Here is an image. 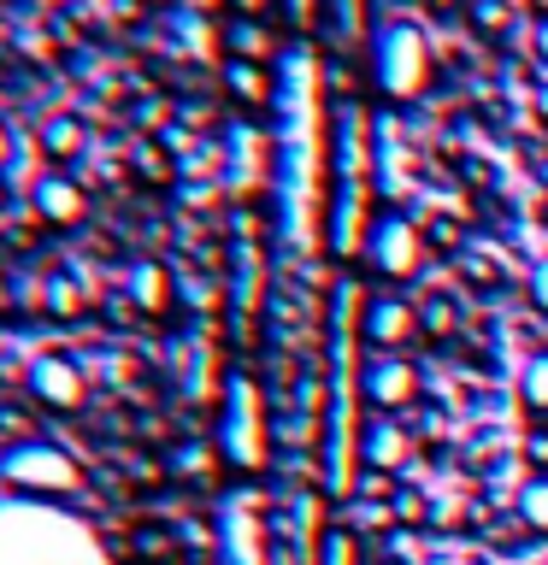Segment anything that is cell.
<instances>
[{"mask_svg":"<svg viewBox=\"0 0 548 565\" xmlns=\"http://www.w3.org/2000/svg\"><path fill=\"white\" fill-rule=\"evenodd\" d=\"M325 7H330V30H336V35H354V30H360V0H325Z\"/></svg>","mask_w":548,"mask_h":565,"instance_id":"20","label":"cell"},{"mask_svg":"<svg viewBox=\"0 0 548 565\" xmlns=\"http://www.w3.org/2000/svg\"><path fill=\"white\" fill-rule=\"evenodd\" d=\"M413 330H419V324H413V307H401V300H371V307H366V324H360V342L396 353Z\"/></svg>","mask_w":548,"mask_h":565,"instance_id":"11","label":"cell"},{"mask_svg":"<svg viewBox=\"0 0 548 565\" xmlns=\"http://www.w3.org/2000/svg\"><path fill=\"white\" fill-rule=\"evenodd\" d=\"M7 159H12V136L0 130V166H7Z\"/></svg>","mask_w":548,"mask_h":565,"instance_id":"26","label":"cell"},{"mask_svg":"<svg viewBox=\"0 0 548 565\" xmlns=\"http://www.w3.org/2000/svg\"><path fill=\"white\" fill-rule=\"evenodd\" d=\"M519 388H525V401L537 406V413H548V353H537V360H525V371H519Z\"/></svg>","mask_w":548,"mask_h":565,"instance_id":"17","label":"cell"},{"mask_svg":"<svg viewBox=\"0 0 548 565\" xmlns=\"http://www.w3.org/2000/svg\"><path fill=\"white\" fill-rule=\"evenodd\" d=\"M230 83H236V88H242V95H260V88H265V83H260V77H254V71H247V65H236V71H230Z\"/></svg>","mask_w":548,"mask_h":565,"instance_id":"24","label":"cell"},{"mask_svg":"<svg viewBox=\"0 0 548 565\" xmlns=\"http://www.w3.org/2000/svg\"><path fill=\"white\" fill-rule=\"evenodd\" d=\"M530 300L548 307V259H537V271H530Z\"/></svg>","mask_w":548,"mask_h":565,"instance_id":"23","label":"cell"},{"mask_svg":"<svg viewBox=\"0 0 548 565\" xmlns=\"http://www.w3.org/2000/svg\"><path fill=\"white\" fill-rule=\"evenodd\" d=\"M0 565H106L77 519L42 507H0Z\"/></svg>","mask_w":548,"mask_h":565,"instance_id":"4","label":"cell"},{"mask_svg":"<svg viewBox=\"0 0 548 565\" xmlns=\"http://www.w3.org/2000/svg\"><path fill=\"white\" fill-rule=\"evenodd\" d=\"M130 282H136V300H141V307H166V277H159L154 265H141Z\"/></svg>","mask_w":548,"mask_h":565,"instance_id":"19","label":"cell"},{"mask_svg":"<svg viewBox=\"0 0 548 565\" xmlns=\"http://www.w3.org/2000/svg\"><path fill=\"white\" fill-rule=\"evenodd\" d=\"M0 171H7L12 177V183H24V189H35V183H42V148H35V141H12V159H7V166H0Z\"/></svg>","mask_w":548,"mask_h":565,"instance_id":"15","label":"cell"},{"mask_svg":"<svg viewBox=\"0 0 548 565\" xmlns=\"http://www.w3.org/2000/svg\"><path fill=\"white\" fill-rule=\"evenodd\" d=\"M30 388H35V401H48V406H60V413H71V406H83V371L65 360V353H42V360L30 365Z\"/></svg>","mask_w":548,"mask_h":565,"instance_id":"9","label":"cell"},{"mask_svg":"<svg viewBox=\"0 0 548 565\" xmlns=\"http://www.w3.org/2000/svg\"><path fill=\"white\" fill-rule=\"evenodd\" d=\"M330 212L325 194V100L318 60L289 47L277 60V230L289 247H307Z\"/></svg>","mask_w":548,"mask_h":565,"instance_id":"1","label":"cell"},{"mask_svg":"<svg viewBox=\"0 0 548 565\" xmlns=\"http://www.w3.org/2000/svg\"><path fill=\"white\" fill-rule=\"evenodd\" d=\"M230 7H236V12H260L265 0H230Z\"/></svg>","mask_w":548,"mask_h":565,"instance_id":"25","label":"cell"},{"mask_svg":"<svg viewBox=\"0 0 548 565\" xmlns=\"http://www.w3.org/2000/svg\"><path fill=\"white\" fill-rule=\"evenodd\" d=\"M219 448L236 471H260L265 466V448H272V436H265V401L260 388L247 377H230L224 383V418H219Z\"/></svg>","mask_w":548,"mask_h":565,"instance_id":"6","label":"cell"},{"mask_svg":"<svg viewBox=\"0 0 548 565\" xmlns=\"http://www.w3.org/2000/svg\"><path fill=\"white\" fill-rule=\"evenodd\" d=\"M371 83H378L383 100H419L424 83H431V47L413 24L401 18H383L371 30Z\"/></svg>","mask_w":548,"mask_h":565,"instance_id":"5","label":"cell"},{"mask_svg":"<svg viewBox=\"0 0 548 565\" xmlns=\"http://www.w3.org/2000/svg\"><path fill=\"white\" fill-rule=\"evenodd\" d=\"M230 42H236L242 53H265V47H272V42H265V30L254 24V30H247V24H236V30H230Z\"/></svg>","mask_w":548,"mask_h":565,"instance_id":"22","label":"cell"},{"mask_svg":"<svg viewBox=\"0 0 548 565\" xmlns=\"http://www.w3.org/2000/svg\"><path fill=\"white\" fill-rule=\"evenodd\" d=\"M537 7H548V0H537Z\"/></svg>","mask_w":548,"mask_h":565,"instance_id":"28","label":"cell"},{"mask_svg":"<svg viewBox=\"0 0 548 565\" xmlns=\"http://www.w3.org/2000/svg\"><path fill=\"white\" fill-rule=\"evenodd\" d=\"M224 554H230V565H260L265 559L260 554V512L247 494H236V501L224 507Z\"/></svg>","mask_w":548,"mask_h":565,"instance_id":"10","label":"cell"},{"mask_svg":"<svg viewBox=\"0 0 548 565\" xmlns=\"http://www.w3.org/2000/svg\"><path fill=\"white\" fill-rule=\"evenodd\" d=\"M318 565H360V554H354V536H348V530H330L325 547H318Z\"/></svg>","mask_w":548,"mask_h":565,"instance_id":"18","label":"cell"},{"mask_svg":"<svg viewBox=\"0 0 548 565\" xmlns=\"http://www.w3.org/2000/svg\"><path fill=\"white\" fill-rule=\"evenodd\" d=\"M519 519L530 530H548V477H530V483L519 489Z\"/></svg>","mask_w":548,"mask_h":565,"instance_id":"16","label":"cell"},{"mask_svg":"<svg viewBox=\"0 0 548 565\" xmlns=\"http://www.w3.org/2000/svg\"><path fill=\"white\" fill-rule=\"evenodd\" d=\"M360 459L378 466V471H396V466H407V436L396 430V424H371V430L360 436Z\"/></svg>","mask_w":548,"mask_h":565,"instance_id":"14","label":"cell"},{"mask_svg":"<svg viewBox=\"0 0 548 565\" xmlns=\"http://www.w3.org/2000/svg\"><path fill=\"white\" fill-rule=\"evenodd\" d=\"M0 477L18 494H71L77 489V459L53 441H18V448L0 459Z\"/></svg>","mask_w":548,"mask_h":565,"instance_id":"7","label":"cell"},{"mask_svg":"<svg viewBox=\"0 0 548 565\" xmlns=\"http://www.w3.org/2000/svg\"><path fill=\"white\" fill-rule=\"evenodd\" d=\"M537 53H542V60H548V24L537 30Z\"/></svg>","mask_w":548,"mask_h":565,"instance_id":"27","label":"cell"},{"mask_svg":"<svg viewBox=\"0 0 548 565\" xmlns=\"http://www.w3.org/2000/svg\"><path fill=\"white\" fill-rule=\"evenodd\" d=\"M366 259L378 265V277H413L419 259H424V242H419V224L401 218V212H378L366 236Z\"/></svg>","mask_w":548,"mask_h":565,"instance_id":"8","label":"cell"},{"mask_svg":"<svg viewBox=\"0 0 548 565\" xmlns=\"http://www.w3.org/2000/svg\"><path fill=\"white\" fill-rule=\"evenodd\" d=\"M354 282H342L330 300V353H325V494L348 501L354 466H360V401L366 395V371H360V330H354Z\"/></svg>","mask_w":548,"mask_h":565,"instance_id":"2","label":"cell"},{"mask_svg":"<svg viewBox=\"0 0 548 565\" xmlns=\"http://www.w3.org/2000/svg\"><path fill=\"white\" fill-rule=\"evenodd\" d=\"M35 206H42V218H53V224H77L83 218V189L71 183V177H42V183H35Z\"/></svg>","mask_w":548,"mask_h":565,"instance_id":"13","label":"cell"},{"mask_svg":"<svg viewBox=\"0 0 548 565\" xmlns=\"http://www.w3.org/2000/svg\"><path fill=\"white\" fill-rule=\"evenodd\" d=\"M413 388H419L413 365L396 360V353H383V360L366 365V401H378V406H407V401H413Z\"/></svg>","mask_w":548,"mask_h":565,"instance_id":"12","label":"cell"},{"mask_svg":"<svg viewBox=\"0 0 548 565\" xmlns=\"http://www.w3.org/2000/svg\"><path fill=\"white\" fill-rule=\"evenodd\" d=\"M83 148V130H77V124H53V130H48V153H77Z\"/></svg>","mask_w":548,"mask_h":565,"instance_id":"21","label":"cell"},{"mask_svg":"<svg viewBox=\"0 0 548 565\" xmlns=\"http://www.w3.org/2000/svg\"><path fill=\"white\" fill-rule=\"evenodd\" d=\"M330 166H336V183H330V212H325V236H330V254H366V236H371V141H366V113L348 106L336 118V136H330Z\"/></svg>","mask_w":548,"mask_h":565,"instance_id":"3","label":"cell"}]
</instances>
